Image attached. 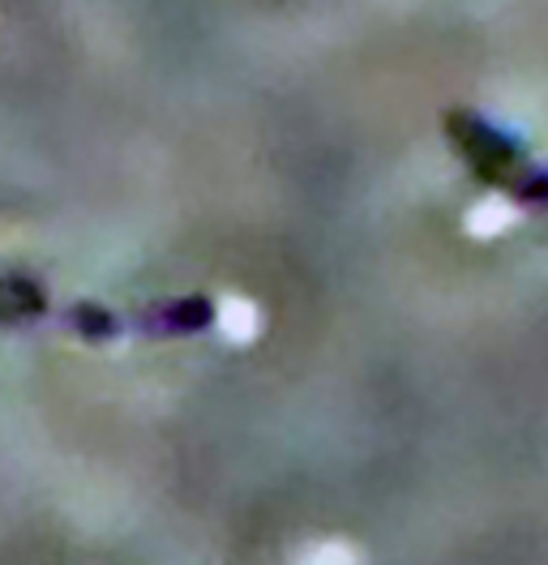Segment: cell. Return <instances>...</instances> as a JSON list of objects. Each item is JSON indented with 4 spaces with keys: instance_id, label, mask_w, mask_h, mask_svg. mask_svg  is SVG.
<instances>
[{
    "instance_id": "cell-1",
    "label": "cell",
    "mask_w": 548,
    "mask_h": 565,
    "mask_svg": "<svg viewBox=\"0 0 548 565\" xmlns=\"http://www.w3.org/2000/svg\"><path fill=\"white\" fill-rule=\"evenodd\" d=\"M445 138L454 141V154L476 172L484 184L510 193L523 206H545L548 202V168H540L510 134L488 125L472 107H450L445 111Z\"/></svg>"
},
{
    "instance_id": "cell-2",
    "label": "cell",
    "mask_w": 548,
    "mask_h": 565,
    "mask_svg": "<svg viewBox=\"0 0 548 565\" xmlns=\"http://www.w3.org/2000/svg\"><path fill=\"white\" fill-rule=\"evenodd\" d=\"M61 326L73 334L107 343V339H125V334H198L205 326H214V305L205 296H180V300H159L134 313H116L103 305H68L65 313H56Z\"/></svg>"
},
{
    "instance_id": "cell-3",
    "label": "cell",
    "mask_w": 548,
    "mask_h": 565,
    "mask_svg": "<svg viewBox=\"0 0 548 565\" xmlns=\"http://www.w3.org/2000/svg\"><path fill=\"white\" fill-rule=\"evenodd\" d=\"M39 318H52L48 291L34 279H27V275H0V326Z\"/></svg>"
}]
</instances>
